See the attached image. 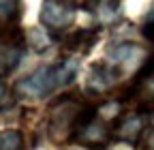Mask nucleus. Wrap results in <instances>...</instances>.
<instances>
[{"label":"nucleus","instance_id":"1","mask_svg":"<svg viewBox=\"0 0 154 150\" xmlns=\"http://www.w3.org/2000/svg\"><path fill=\"white\" fill-rule=\"evenodd\" d=\"M77 58H66L64 62L58 64H49V67H41L36 69L32 75L22 77L15 84V92L19 97H30V99H41L49 92H54L56 88L66 86L69 82H73L75 73H77Z\"/></svg>","mask_w":154,"mask_h":150},{"label":"nucleus","instance_id":"2","mask_svg":"<svg viewBox=\"0 0 154 150\" xmlns=\"http://www.w3.org/2000/svg\"><path fill=\"white\" fill-rule=\"evenodd\" d=\"M90 109L92 107H86L82 101L73 97H60L49 109V122H47L49 139L54 144H64L69 139H75Z\"/></svg>","mask_w":154,"mask_h":150},{"label":"nucleus","instance_id":"3","mask_svg":"<svg viewBox=\"0 0 154 150\" xmlns=\"http://www.w3.org/2000/svg\"><path fill=\"white\" fill-rule=\"evenodd\" d=\"M111 137H113V127L103 116V111H99V109L88 111L86 120L82 122L79 131L75 135L77 142L82 146H88V148H103Z\"/></svg>","mask_w":154,"mask_h":150},{"label":"nucleus","instance_id":"4","mask_svg":"<svg viewBox=\"0 0 154 150\" xmlns=\"http://www.w3.org/2000/svg\"><path fill=\"white\" fill-rule=\"evenodd\" d=\"M75 13H77L75 0H43L38 20L49 32H62L75 22Z\"/></svg>","mask_w":154,"mask_h":150},{"label":"nucleus","instance_id":"5","mask_svg":"<svg viewBox=\"0 0 154 150\" xmlns=\"http://www.w3.org/2000/svg\"><path fill=\"white\" fill-rule=\"evenodd\" d=\"M22 54H24V34L15 26H9L7 30H2V36H0V75L11 73L17 67Z\"/></svg>","mask_w":154,"mask_h":150},{"label":"nucleus","instance_id":"6","mask_svg":"<svg viewBox=\"0 0 154 150\" xmlns=\"http://www.w3.org/2000/svg\"><path fill=\"white\" fill-rule=\"evenodd\" d=\"M131 99L143 111H154V60H148L131 86Z\"/></svg>","mask_w":154,"mask_h":150},{"label":"nucleus","instance_id":"7","mask_svg":"<svg viewBox=\"0 0 154 150\" xmlns=\"http://www.w3.org/2000/svg\"><path fill=\"white\" fill-rule=\"evenodd\" d=\"M146 131V116L141 111H131L122 118L116 120L113 124V139H120L126 144H137L139 137Z\"/></svg>","mask_w":154,"mask_h":150},{"label":"nucleus","instance_id":"8","mask_svg":"<svg viewBox=\"0 0 154 150\" xmlns=\"http://www.w3.org/2000/svg\"><path fill=\"white\" fill-rule=\"evenodd\" d=\"M122 75V69L118 64H113L109 60H101V62H94L92 69H90V75H88V90H94V92H103L107 88L113 86V82H118Z\"/></svg>","mask_w":154,"mask_h":150},{"label":"nucleus","instance_id":"9","mask_svg":"<svg viewBox=\"0 0 154 150\" xmlns=\"http://www.w3.org/2000/svg\"><path fill=\"white\" fill-rule=\"evenodd\" d=\"M96 39H99V30L96 28H79V30L71 32L69 36H64L62 47L66 52H71V54H79L82 56V54H88L94 47Z\"/></svg>","mask_w":154,"mask_h":150},{"label":"nucleus","instance_id":"10","mask_svg":"<svg viewBox=\"0 0 154 150\" xmlns=\"http://www.w3.org/2000/svg\"><path fill=\"white\" fill-rule=\"evenodd\" d=\"M82 9L90 13L96 22L111 24L120 13V0H84Z\"/></svg>","mask_w":154,"mask_h":150},{"label":"nucleus","instance_id":"11","mask_svg":"<svg viewBox=\"0 0 154 150\" xmlns=\"http://www.w3.org/2000/svg\"><path fill=\"white\" fill-rule=\"evenodd\" d=\"M146 56V49L135 45V43H120V45H111L107 49V58L109 62L118 64L122 71H124V64H131L135 60H141Z\"/></svg>","mask_w":154,"mask_h":150},{"label":"nucleus","instance_id":"12","mask_svg":"<svg viewBox=\"0 0 154 150\" xmlns=\"http://www.w3.org/2000/svg\"><path fill=\"white\" fill-rule=\"evenodd\" d=\"M0 150H24V135L17 129L0 131Z\"/></svg>","mask_w":154,"mask_h":150},{"label":"nucleus","instance_id":"13","mask_svg":"<svg viewBox=\"0 0 154 150\" xmlns=\"http://www.w3.org/2000/svg\"><path fill=\"white\" fill-rule=\"evenodd\" d=\"M19 15V0H0V20L15 22Z\"/></svg>","mask_w":154,"mask_h":150},{"label":"nucleus","instance_id":"14","mask_svg":"<svg viewBox=\"0 0 154 150\" xmlns=\"http://www.w3.org/2000/svg\"><path fill=\"white\" fill-rule=\"evenodd\" d=\"M143 36L150 41V45L154 47V22H148V24L143 26Z\"/></svg>","mask_w":154,"mask_h":150},{"label":"nucleus","instance_id":"15","mask_svg":"<svg viewBox=\"0 0 154 150\" xmlns=\"http://www.w3.org/2000/svg\"><path fill=\"white\" fill-rule=\"evenodd\" d=\"M143 142H146V148L148 150H154V124L146 131V139Z\"/></svg>","mask_w":154,"mask_h":150},{"label":"nucleus","instance_id":"16","mask_svg":"<svg viewBox=\"0 0 154 150\" xmlns=\"http://www.w3.org/2000/svg\"><path fill=\"white\" fill-rule=\"evenodd\" d=\"M5 92H7V86H5V82H2V80H0V99L5 97Z\"/></svg>","mask_w":154,"mask_h":150},{"label":"nucleus","instance_id":"17","mask_svg":"<svg viewBox=\"0 0 154 150\" xmlns=\"http://www.w3.org/2000/svg\"><path fill=\"white\" fill-rule=\"evenodd\" d=\"M0 36H2V28H0Z\"/></svg>","mask_w":154,"mask_h":150}]
</instances>
